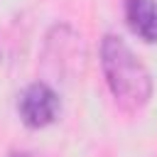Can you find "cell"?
Listing matches in <instances>:
<instances>
[{
  "label": "cell",
  "instance_id": "2",
  "mask_svg": "<svg viewBox=\"0 0 157 157\" xmlns=\"http://www.w3.org/2000/svg\"><path fill=\"white\" fill-rule=\"evenodd\" d=\"M17 110L27 128H34V130L47 128L49 123H54V118L59 113V96L44 81H34L22 91Z\"/></svg>",
  "mask_w": 157,
  "mask_h": 157
},
{
  "label": "cell",
  "instance_id": "1",
  "mask_svg": "<svg viewBox=\"0 0 157 157\" xmlns=\"http://www.w3.org/2000/svg\"><path fill=\"white\" fill-rule=\"evenodd\" d=\"M101 66L115 103L125 110H140L152 98V76L135 52L115 34L101 42Z\"/></svg>",
  "mask_w": 157,
  "mask_h": 157
},
{
  "label": "cell",
  "instance_id": "3",
  "mask_svg": "<svg viewBox=\"0 0 157 157\" xmlns=\"http://www.w3.org/2000/svg\"><path fill=\"white\" fill-rule=\"evenodd\" d=\"M128 27L145 42H157V0H125Z\"/></svg>",
  "mask_w": 157,
  "mask_h": 157
}]
</instances>
